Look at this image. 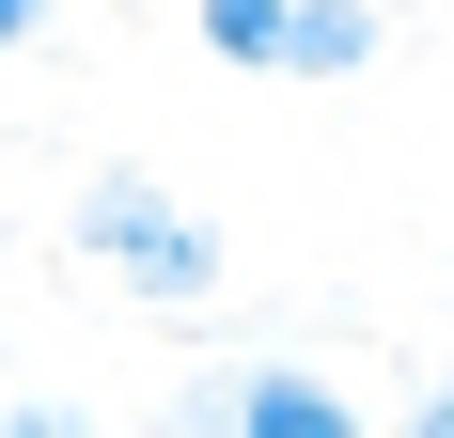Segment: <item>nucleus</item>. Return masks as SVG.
<instances>
[{"label": "nucleus", "instance_id": "nucleus-1", "mask_svg": "<svg viewBox=\"0 0 454 438\" xmlns=\"http://www.w3.org/2000/svg\"><path fill=\"white\" fill-rule=\"evenodd\" d=\"M63 251H79V266H110L141 313H204V298H220V266H235V251H220V219H204V204H173L157 173H94L79 204H63Z\"/></svg>", "mask_w": 454, "mask_h": 438}, {"label": "nucleus", "instance_id": "nucleus-2", "mask_svg": "<svg viewBox=\"0 0 454 438\" xmlns=\"http://www.w3.org/2000/svg\"><path fill=\"white\" fill-rule=\"evenodd\" d=\"M235 438H376V423H361V392L329 360H251L235 376Z\"/></svg>", "mask_w": 454, "mask_h": 438}, {"label": "nucleus", "instance_id": "nucleus-3", "mask_svg": "<svg viewBox=\"0 0 454 438\" xmlns=\"http://www.w3.org/2000/svg\"><path fill=\"white\" fill-rule=\"evenodd\" d=\"M392 47V0H282V79H361Z\"/></svg>", "mask_w": 454, "mask_h": 438}, {"label": "nucleus", "instance_id": "nucleus-4", "mask_svg": "<svg viewBox=\"0 0 454 438\" xmlns=\"http://www.w3.org/2000/svg\"><path fill=\"white\" fill-rule=\"evenodd\" d=\"M188 47L235 79H282V0H188Z\"/></svg>", "mask_w": 454, "mask_h": 438}, {"label": "nucleus", "instance_id": "nucleus-5", "mask_svg": "<svg viewBox=\"0 0 454 438\" xmlns=\"http://www.w3.org/2000/svg\"><path fill=\"white\" fill-rule=\"evenodd\" d=\"M235 376H251V360H188L173 407H157V438H235Z\"/></svg>", "mask_w": 454, "mask_h": 438}, {"label": "nucleus", "instance_id": "nucleus-6", "mask_svg": "<svg viewBox=\"0 0 454 438\" xmlns=\"http://www.w3.org/2000/svg\"><path fill=\"white\" fill-rule=\"evenodd\" d=\"M0 438H94V407H79V392H16V407H0Z\"/></svg>", "mask_w": 454, "mask_h": 438}, {"label": "nucleus", "instance_id": "nucleus-7", "mask_svg": "<svg viewBox=\"0 0 454 438\" xmlns=\"http://www.w3.org/2000/svg\"><path fill=\"white\" fill-rule=\"evenodd\" d=\"M47 32V0H0V63H16V47H32Z\"/></svg>", "mask_w": 454, "mask_h": 438}, {"label": "nucleus", "instance_id": "nucleus-8", "mask_svg": "<svg viewBox=\"0 0 454 438\" xmlns=\"http://www.w3.org/2000/svg\"><path fill=\"white\" fill-rule=\"evenodd\" d=\"M439 407H454V360H439Z\"/></svg>", "mask_w": 454, "mask_h": 438}]
</instances>
